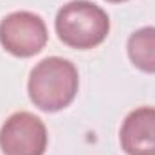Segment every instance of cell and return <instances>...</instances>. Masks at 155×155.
<instances>
[{
	"instance_id": "1",
	"label": "cell",
	"mask_w": 155,
	"mask_h": 155,
	"mask_svg": "<svg viewBox=\"0 0 155 155\" xmlns=\"http://www.w3.org/2000/svg\"><path fill=\"white\" fill-rule=\"evenodd\" d=\"M78 88L79 74L76 65L60 56H49L36 63L27 81L31 101L43 112L67 108L74 101Z\"/></svg>"
},
{
	"instance_id": "4",
	"label": "cell",
	"mask_w": 155,
	"mask_h": 155,
	"mask_svg": "<svg viewBox=\"0 0 155 155\" xmlns=\"http://www.w3.org/2000/svg\"><path fill=\"white\" fill-rule=\"evenodd\" d=\"M49 135L45 123L31 112H15L0 128V150L4 155H43Z\"/></svg>"
},
{
	"instance_id": "2",
	"label": "cell",
	"mask_w": 155,
	"mask_h": 155,
	"mask_svg": "<svg viewBox=\"0 0 155 155\" xmlns=\"http://www.w3.org/2000/svg\"><path fill=\"white\" fill-rule=\"evenodd\" d=\"M56 35L65 45L87 51L101 45L110 31V18L90 0H71L60 7L54 20Z\"/></svg>"
},
{
	"instance_id": "6",
	"label": "cell",
	"mask_w": 155,
	"mask_h": 155,
	"mask_svg": "<svg viewBox=\"0 0 155 155\" xmlns=\"http://www.w3.org/2000/svg\"><path fill=\"white\" fill-rule=\"evenodd\" d=\"M130 61L143 72L155 74V27L146 25L134 31L126 43Z\"/></svg>"
},
{
	"instance_id": "3",
	"label": "cell",
	"mask_w": 155,
	"mask_h": 155,
	"mask_svg": "<svg viewBox=\"0 0 155 155\" xmlns=\"http://www.w3.org/2000/svg\"><path fill=\"white\" fill-rule=\"evenodd\" d=\"M47 25L40 15L15 11L0 22V45L16 58H31L47 43Z\"/></svg>"
},
{
	"instance_id": "7",
	"label": "cell",
	"mask_w": 155,
	"mask_h": 155,
	"mask_svg": "<svg viewBox=\"0 0 155 155\" xmlns=\"http://www.w3.org/2000/svg\"><path fill=\"white\" fill-rule=\"evenodd\" d=\"M107 2H112V4H121V2H128V0H107Z\"/></svg>"
},
{
	"instance_id": "5",
	"label": "cell",
	"mask_w": 155,
	"mask_h": 155,
	"mask_svg": "<svg viewBox=\"0 0 155 155\" xmlns=\"http://www.w3.org/2000/svg\"><path fill=\"white\" fill-rule=\"evenodd\" d=\"M126 155H155V108L139 107L124 117L119 130Z\"/></svg>"
}]
</instances>
